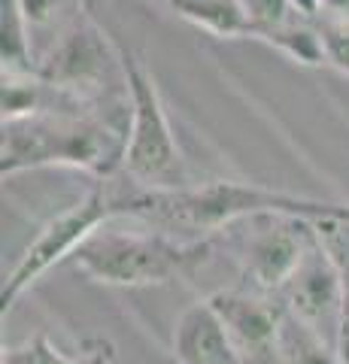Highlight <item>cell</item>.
Masks as SVG:
<instances>
[{"mask_svg": "<svg viewBox=\"0 0 349 364\" xmlns=\"http://www.w3.org/2000/svg\"><path fill=\"white\" fill-rule=\"evenodd\" d=\"M125 200H128V195H116L109 186L97 182L82 200H76L73 207L52 215V219L40 228V234L25 246V252L16 261V267L9 270V277L4 279V291H0V310H4V316L13 310L16 301L49 267L73 258V252L97 228H104L112 219H122V215H125Z\"/></svg>", "mask_w": 349, "mask_h": 364, "instance_id": "5", "label": "cell"}, {"mask_svg": "<svg viewBox=\"0 0 349 364\" xmlns=\"http://www.w3.org/2000/svg\"><path fill=\"white\" fill-rule=\"evenodd\" d=\"M4 67L33 70L82 21L80 0H0Z\"/></svg>", "mask_w": 349, "mask_h": 364, "instance_id": "8", "label": "cell"}, {"mask_svg": "<svg viewBox=\"0 0 349 364\" xmlns=\"http://www.w3.org/2000/svg\"><path fill=\"white\" fill-rule=\"evenodd\" d=\"M176 13L195 21L213 37L222 40H252L255 18L243 0H173Z\"/></svg>", "mask_w": 349, "mask_h": 364, "instance_id": "11", "label": "cell"}, {"mask_svg": "<svg viewBox=\"0 0 349 364\" xmlns=\"http://www.w3.org/2000/svg\"><path fill=\"white\" fill-rule=\"evenodd\" d=\"M322 13H331V16H349V0H322Z\"/></svg>", "mask_w": 349, "mask_h": 364, "instance_id": "17", "label": "cell"}, {"mask_svg": "<svg viewBox=\"0 0 349 364\" xmlns=\"http://www.w3.org/2000/svg\"><path fill=\"white\" fill-rule=\"evenodd\" d=\"M319 222L286 213H258L231 222L216 237L228 243L243 277L258 291L276 294L307 252Z\"/></svg>", "mask_w": 349, "mask_h": 364, "instance_id": "6", "label": "cell"}, {"mask_svg": "<svg viewBox=\"0 0 349 364\" xmlns=\"http://www.w3.org/2000/svg\"><path fill=\"white\" fill-rule=\"evenodd\" d=\"M283 301L286 313L301 318L313 331L328 337L331 343L340 346V318H343V277L340 264L325 243L322 228L316 225V234L307 246V252L291 270L286 286L276 291Z\"/></svg>", "mask_w": 349, "mask_h": 364, "instance_id": "7", "label": "cell"}, {"mask_svg": "<svg viewBox=\"0 0 349 364\" xmlns=\"http://www.w3.org/2000/svg\"><path fill=\"white\" fill-rule=\"evenodd\" d=\"M176 364H255L234 343L228 328L210 301H198L183 310L173 328Z\"/></svg>", "mask_w": 349, "mask_h": 364, "instance_id": "10", "label": "cell"}, {"mask_svg": "<svg viewBox=\"0 0 349 364\" xmlns=\"http://www.w3.org/2000/svg\"><path fill=\"white\" fill-rule=\"evenodd\" d=\"M116 222V219H112ZM104 228L88 237L73 252V267L100 286L140 289L164 286L179 277H188L210 252V240H176L159 231H134V228Z\"/></svg>", "mask_w": 349, "mask_h": 364, "instance_id": "3", "label": "cell"}, {"mask_svg": "<svg viewBox=\"0 0 349 364\" xmlns=\"http://www.w3.org/2000/svg\"><path fill=\"white\" fill-rule=\"evenodd\" d=\"M0 361L4 364H116V346L109 340L97 337V340H88L80 349V355H67L46 334H33L21 346L4 349Z\"/></svg>", "mask_w": 349, "mask_h": 364, "instance_id": "13", "label": "cell"}, {"mask_svg": "<svg viewBox=\"0 0 349 364\" xmlns=\"http://www.w3.org/2000/svg\"><path fill=\"white\" fill-rule=\"evenodd\" d=\"M322 237L340 264L343 277V318H340V352L349 364V225L346 222H322Z\"/></svg>", "mask_w": 349, "mask_h": 364, "instance_id": "15", "label": "cell"}, {"mask_svg": "<svg viewBox=\"0 0 349 364\" xmlns=\"http://www.w3.org/2000/svg\"><path fill=\"white\" fill-rule=\"evenodd\" d=\"M319 40H322V58L325 64L340 76H349V16L322 13L319 18Z\"/></svg>", "mask_w": 349, "mask_h": 364, "instance_id": "14", "label": "cell"}, {"mask_svg": "<svg viewBox=\"0 0 349 364\" xmlns=\"http://www.w3.org/2000/svg\"><path fill=\"white\" fill-rule=\"evenodd\" d=\"M289 6L295 9L301 18H319L322 16V0H289Z\"/></svg>", "mask_w": 349, "mask_h": 364, "instance_id": "16", "label": "cell"}, {"mask_svg": "<svg viewBox=\"0 0 349 364\" xmlns=\"http://www.w3.org/2000/svg\"><path fill=\"white\" fill-rule=\"evenodd\" d=\"M274 364H346V358L337 343L286 313L283 325H279Z\"/></svg>", "mask_w": 349, "mask_h": 364, "instance_id": "12", "label": "cell"}, {"mask_svg": "<svg viewBox=\"0 0 349 364\" xmlns=\"http://www.w3.org/2000/svg\"><path fill=\"white\" fill-rule=\"evenodd\" d=\"M128 128H112L95 109H40L4 122L0 173L37 167H82L97 176L122 167Z\"/></svg>", "mask_w": 349, "mask_h": 364, "instance_id": "2", "label": "cell"}, {"mask_svg": "<svg viewBox=\"0 0 349 364\" xmlns=\"http://www.w3.org/2000/svg\"><path fill=\"white\" fill-rule=\"evenodd\" d=\"M258 213H286L310 222H346L349 203H331L289 191H274L252 182L213 179L204 186L183 188H137L128 191L125 215H134L143 225L176 237V240H200L219 234L231 222ZM122 215V219H125Z\"/></svg>", "mask_w": 349, "mask_h": 364, "instance_id": "1", "label": "cell"}, {"mask_svg": "<svg viewBox=\"0 0 349 364\" xmlns=\"http://www.w3.org/2000/svg\"><path fill=\"white\" fill-rule=\"evenodd\" d=\"M213 310L219 313L222 325L228 328L246 355L255 364H274V349L279 337V325L286 318L283 301H270L267 291H216L207 298Z\"/></svg>", "mask_w": 349, "mask_h": 364, "instance_id": "9", "label": "cell"}, {"mask_svg": "<svg viewBox=\"0 0 349 364\" xmlns=\"http://www.w3.org/2000/svg\"><path fill=\"white\" fill-rule=\"evenodd\" d=\"M122 70H125L131 109L125 155L119 170H125V176H131V182L140 188H183V155H179L155 76L131 52H122Z\"/></svg>", "mask_w": 349, "mask_h": 364, "instance_id": "4", "label": "cell"}]
</instances>
